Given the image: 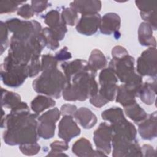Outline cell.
<instances>
[{"mask_svg": "<svg viewBox=\"0 0 157 157\" xmlns=\"http://www.w3.org/2000/svg\"><path fill=\"white\" fill-rule=\"evenodd\" d=\"M40 77L34 81V89L38 92L58 98L64 86L66 79L55 67L44 69Z\"/></svg>", "mask_w": 157, "mask_h": 157, "instance_id": "cell-1", "label": "cell"}, {"mask_svg": "<svg viewBox=\"0 0 157 157\" xmlns=\"http://www.w3.org/2000/svg\"><path fill=\"white\" fill-rule=\"evenodd\" d=\"M59 112L57 109H52L42 115L39 120L42 123L39 127V134L45 139L51 138L55 129V122L58 119Z\"/></svg>", "mask_w": 157, "mask_h": 157, "instance_id": "cell-2", "label": "cell"}, {"mask_svg": "<svg viewBox=\"0 0 157 157\" xmlns=\"http://www.w3.org/2000/svg\"><path fill=\"white\" fill-rule=\"evenodd\" d=\"M156 50L149 48L145 51L137 62L138 71L142 75H156Z\"/></svg>", "mask_w": 157, "mask_h": 157, "instance_id": "cell-3", "label": "cell"}, {"mask_svg": "<svg viewBox=\"0 0 157 157\" xmlns=\"http://www.w3.org/2000/svg\"><path fill=\"white\" fill-rule=\"evenodd\" d=\"M100 23V15L98 13L83 15L77 26V29L81 33L91 35L94 33Z\"/></svg>", "mask_w": 157, "mask_h": 157, "instance_id": "cell-4", "label": "cell"}, {"mask_svg": "<svg viewBox=\"0 0 157 157\" xmlns=\"http://www.w3.org/2000/svg\"><path fill=\"white\" fill-rule=\"evenodd\" d=\"M80 130L70 116H65L59 124V136L66 141L80 134Z\"/></svg>", "mask_w": 157, "mask_h": 157, "instance_id": "cell-5", "label": "cell"}, {"mask_svg": "<svg viewBox=\"0 0 157 157\" xmlns=\"http://www.w3.org/2000/svg\"><path fill=\"white\" fill-rule=\"evenodd\" d=\"M110 128L105 123H102L95 131L94 138L98 148H104L108 153L110 151Z\"/></svg>", "mask_w": 157, "mask_h": 157, "instance_id": "cell-6", "label": "cell"}, {"mask_svg": "<svg viewBox=\"0 0 157 157\" xmlns=\"http://www.w3.org/2000/svg\"><path fill=\"white\" fill-rule=\"evenodd\" d=\"M71 6L83 15L96 13L101 9V2L98 1H75L71 3Z\"/></svg>", "mask_w": 157, "mask_h": 157, "instance_id": "cell-7", "label": "cell"}, {"mask_svg": "<svg viewBox=\"0 0 157 157\" xmlns=\"http://www.w3.org/2000/svg\"><path fill=\"white\" fill-rule=\"evenodd\" d=\"M120 22V18L117 14L112 13L105 14L102 18L101 24L109 23V25L101 26V32L105 34H110L111 32L118 29Z\"/></svg>", "mask_w": 157, "mask_h": 157, "instance_id": "cell-8", "label": "cell"}, {"mask_svg": "<svg viewBox=\"0 0 157 157\" xmlns=\"http://www.w3.org/2000/svg\"><path fill=\"white\" fill-rule=\"evenodd\" d=\"M55 104V102L52 99L44 96H39L31 102V107L34 112L39 113L44 109H45L48 107L53 106Z\"/></svg>", "mask_w": 157, "mask_h": 157, "instance_id": "cell-9", "label": "cell"}, {"mask_svg": "<svg viewBox=\"0 0 157 157\" xmlns=\"http://www.w3.org/2000/svg\"><path fill=\"white\" fill-rule=\"evenodd\" d=\"M139 41L142 44V45H148L153 44L152 38V32L151 31V28L148 24L143 23L141 24L139 28Z\"/></svg>", "mask_w": 157, "mask_h": 157, "instance_id": "cell-10", "label": "cell"}, {"mask_svg": "<svg viewBox=\"0 0 157 157\" xmlns=\"http://www.w3.org/2000/svg\"><path fill=\"white\" fill-rule=\"evenodd\" d=\"M76 114H78L79 115H81L85 117V118H77V120L81 124V125L85 127V128H91V127H92L96 124V118H87L88 117L93 114L90 110H88L87 109H85V108H82L79 110H78Z\"/></svg>", "mask_w": 157, "mask_h": 157, "instance_id": "cell-11", "label": "cell"}, {"mask_svg": "<svg viewBox=\"0 0 157 157\" xmlns=\"http://www.w3.org/2000/svg\"><path fill=\"white\" fill-rule=\"evenodd\" d=\"M62 17L63 18V21L65 23L70 25H74L75 21L77 18V15L76 11L72 8H67L63 11Z\"/></svg>", "mask_w": 157, "mask_h": 157, "instance_id": "cell-12", "label": "cell"}, {"mask_svg": "<svg viewBox=\"0 0 157 157\" xmlns=\"http://www.w3.org/2000/svg\"><path fill=\"white\" fill-rule=\"evenodd\" d=\"M23 1H1V13L13 12L17 9L19 4L22 3Z\"/></svg>", "mask_w": 157, "mask_h": 157, "instance_id": "cell-13", "label": "cell"}, {"mask_svg": "<svg viewBox=\"0 0 157 157\" xmlns=\"http://www.w3.org/2000/svg\"><path fill=\"white\" fill-rule=\"evenodd\" d=\"M137 6L139 7L141 10H143L144 12H150L156 9V1H136Z\"/></svg>", "mask_w": 157, "mask_h": 157, "instance_id": "cell-14", "label": "cell"}, {"mask_svg": "<svg viewBox=\"0 0 157 157\" xmlns=\"http://www.w3.org/2000/svg\"><path fill=\"white\" fill-rule=\"evenodd\" d=\"M18 15H20L24 18H31L33 15V12L32 8L29 6V4H25L23 6H21L18 12Z\"/></svg>", "mask_w": 157, "mask_h": 157, "instance_id": "cell-15", "label": "cell"}, {"mask_svg": "<svg viewBox=\"0 0 157 157\" xmlns=\"http://www.w3.org/2000/svg\"><path fill=\"white\" fill-rule=\"evenodd\" d=\"M48 6V1H32V7L36 12H40L46 9Z\"/></svg>", "mask_w": 157, "mask_h": 157, "instance_id": "cell-16", "label": "cell"}, {"mask_svg": "<svg viewBox=\"0 0 157 157\" xmlns=\"http://www.w3.org/2000/svg\"><path fill=\"white\" fill-rule=\"evenodd\" d=\"M56 58L58 60H63V59H67L68 58H71V56L69 53L67 52L66 49L63 48L61 51L56 53Z\"/></svg>", "mask_w": 157, "mask_h": 157, "instance_id": "cell-17", "label": "cell"}]
</instances>
